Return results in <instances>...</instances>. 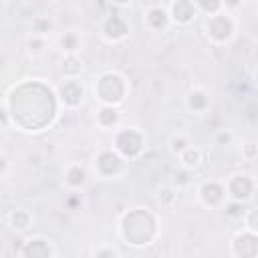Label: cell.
Here are the masks:
<instances>
[{"label": "cell", "instance_id": "8", "mask_svg": "<svg viewBox=\"0 0 258 258\" xmlns=\"http://www.w3.org/2000/svg\"><path fill=\"white\" fill-rule=\"evenodd\" d=\"M58 97L60 101L67 105V107H77L83 103V97H85V89H83V83L77 81V77H69L67 81L60 83L58 87Z\"/></svg>", "mask_w": 258, "mask_h": 258}, {"label": "cell", "instance_id": "28", "mask_svg": "<svg viewBox=\"0 0 258 258\" xmlns=\"http://www.w3.org/2000/svg\"><path fill=\"white\" fill-rule=\"evenodd\" d=\"M244 214H246V212H244L242 202H234V204L228 208V216H232V218H234V216H240V218H242Z\"/></svg>", "mask_w": 258, "mask_h": 258}, {"label": "cell", "instance_id": "3", "mask_svg": "<svg viewBox=\"0 0 258 258\" xmlns=\"http://www.w3.org/2000/svg\"><path fill=\"white\" fill-rule=\"evenodd\" d=\"M143 145H145V137L141 131L133 129V127H127V129H121L115 133L113 137V149L123 155L125 159H133L137 157L141 151H143Z\"/></svg>", "mask_w": 258, "mask_h": 258}, {"label": "cell", "instance_id": "22", "mask_svg": "<svg viewBox=\"0 0 258 258\" xmlns=\"http://www.w3.org/2000/svg\"><path fill=\"white\" fill-rule=\"evenodd\" d=\"M32 28H34L36 36H46L50 32V28H52V22H50L48 16H36L32 20Z\"/></svg>", "mask_w": 258, "mask_h": 258}, {"label": "cell", "instance_id": "27", "mask_svg": "<svg viewBox=\"0 0 258 258\" xmlns=\"http://www.w3.org/2000/svg\"><path fill=\"white\" fill-rule=\"evenodd\" d=\"M242 153H244V157L254 159V157H258V145H254V143H246V145H242Z\"/></svg>", "mask_w": 258, "mask_h": 258}, {"label": "cell", "instance_id": "26", "mask_svg": "<svg viewBox=\"0 0 258 258\" xmlns=\"http://www.w3.org/2000/svg\"><path fill=\"white\" fill-rule=\"evenodd\" d=\"M173 183L177 185V187H181V185H187L189 183V169H181V171H175L173 173Z\"/></svg>", "mask_w": 258, "mask_h": 258}, {"label": "cell", "instance_id": "32", "mask_svg": "<svg viewBox=\"0 0 258 258\" xmlns=\"http://www.w3.org/2000/svg\"><path fill=\"white\" fill-rule=\"evenodd\" d=\"M222 4H224L226 8H230V10H234V8L240 6V0H222Z\"/></svg>", "mask_w": 258, "mask_h": 258}, {"label": "cell", "instance_id": "34", "mask_svg": "<svg viewBox=\"0 0 258 258\" xmlns=\"http://www.w3.org/2000/svg\"><path fill=\"white\" fill-rule=\"evenodd\" d=\"M69 206H77V198H71L69 200Z\"/></svg>", "mask_w": 258, "mask_h": 258}, {"label": "cell", "instance_id": "15", "mask_svg": "<svg viewBox=\"0 0 258 258\" xmlns=\"http://www.w3.org/2000/svg\"><path fill=\"white\" fill-rule=\"evenodd\" d=\"M185 103H187V109H191L194 113H204L210 107V97L204 89H194V91H189Z\"/></svg>", "mask_w": 258, "mask_h": 258}, {"label": "cell", "instance_id": "30", "mask_svg": "<svg viewBox=\"0 0 258 258\" xmlns=\"http://www.w3.org/2000/svg\"><path fill=\"white\" fill-rule=\"evenodd\" d=\"M28 46H30V48L34 46V50H40V48L44 46V36H38V38L34 36V38H32L30 42H28Z\"/></svg>", "mask_w": 258, "mask_h": 258}, {"label": "cell", "instance_id": "5", "mask_svg": "<svg viewBox=\"0 0 258 258\" xmlns=\"http://www.w3.org/2000/svg\"><path fill=\"white\" fill-rule=\"evenodd\" d=\"M254 179L246 173H236L226 183V196L232 198V202H246L254 196Z\"/></svg>", "mask_w": 258, "mask_h": 258}, {"label": "cell", "instance_id": "13", "mask_svg": "<svg viewBox=\"0 0 258 258\" xmlns=\"http://www.w3.org/2000/svg\"><path fill=\"white\" fill-rule=\"evenodd\" d=\"M169 20H171V18H169V12H167L165 8H161V6H151V8L145 12V22H147V26L153 28V30H163Z\"/></svg>", "mask_w": 258, "mask_h": 258}, {"label": "cell", "instance_id": "25", "mask_svg": "<svg viewBox=\"0 0 258 258\" xmlns=\"http://www.w3.org/2000/svg\"><path fill=\"white\" fill-rule=\"evenodd\" d=\"M187 145H189V141H187V137H183V135H177V137H173V139L169 141V149H171V153H175V155H179Z\"/></svg>", "mask_w": 258, "mask_h": 258}, {"label": "cell", "instance_id": "35", "mask_svg": "<svg viewBox=\"0 0 258 258\" xmlns=\"http://www.w3.org/2000/svg\"><path fill=\"white\" fill-rule=\"evenodd\" d=\"M256 79H258V73H256Z\"/></svg>", "mask_w": 258, "mask_h": 258}, {"label": "cell", "instance_id": "21", "mask_svg": "<svg viewBox=\"0 0 258 258\" xmlns=\"http://www.w3.org/2000/svg\"><path fill=\"white\" fill-rule=\"evenodd\" d=\"M196 2V6H198V10H202L204 14H218L220 10H222V0H194Z\"/></svg>", "mask_w": 258, "mask_h": 258}, {"label": "cell", "instance_id": "29", "mask_svg": "<svg viewBox=\"0 0 258 258\" xmlns=\"http://www.w3.org/2000/svg\"><path fill=\"white\" fill-rule=\"evenodd\" d=\"M232 141V133L230 131H220L218 135H216V143L218 145H228Z\"/></svg>", "mask_w": 258, "mask_h": 258}, {"label": "cell", "instance_id": "9", "mask_svg": "<svg viewBox=\"0 0 258 258\" xmlns=\"http://www.w3.org/2000/svg\"><path fill=\"white\" fill-rule=\"evenodd\" d=\"M167 12H169V18H171L173 22L185 26V24H189V22L196 18L198 6H196L194 0H173Z\"/></svg>", "mask_w": 258, "mask_h": 258}, {"label": "cell", "instance_id": "11", "mask_svg": "<svg viewBox=\"0 0 258 258\" xmlns=\"http://www.w3.org/2000/svg\"><path fill=\"white\" fill-rule=\"evenodd\" d=\"M103 36L109 40V42H117V40H123L127 34H129V24L125 22L123 16L119 14H113L109 16L105 22H103Z\"/></svg>", "mask_w": 258, "mask_h": 258}, {"label": "cell", "instance_id": "23", "mask_svg": "<svg viewBox=\"0 0 258 258\" xmlns=\"http://www.w3.org/2000/svg\"><path fill=\"white\" fill-rule=\"evenodd\" d=\"M175 189L173 187H163L159 194H157V202L161 204V206H165V208H171L173 204H175Z\"/></svg>", "mask_w": 258, "mask_h": 258}, {"label": "cell", "instance_id": "1", "mask_svg": "<svg viewBox=\"0 0 258 258\" xmlns=\"http://www.w3.org/2000/svg\"><path fill=\"white\" fill-rule=\"evenodd\" d=\"M121 236L131 246H147L157 236V220L145 208H133L121 218Z\"/></svg>", "mask_w": 258, "mask_h": 258}, {"label": "cell", "instance_id": "18", "mask_svg": "<svg viewBox=\"0 0 258 258\" xmlns=\"http://www.w3.org/2000/svg\"><path fill=\"white\" fill-rule=\"evenodd\" d=\"M60 69H62V75L67 77H79L83 73V60L77 54H67Z\"/></svg>", "mask_w": 258, "mask_h": 258}, {"label": "cell", "instance_id": "6", "mask_svg": "<svg viewBox=\"0 0 258 258\" xmlns=\"http://www.w3.org/2000/svg\"><path fill=\"white\" fill-rule=\"evenodd\" d=\"M123 155H119L115 149H105V151H101L99 155H97V159H95V169H97V173L101 175V177H105V179H109V177H115V175H119L121 173V169H123Z\"/></svg>", "mask_w": 258, "mask_h": 258}, {"label": "cell", "instance_id": "2", "mask_svg": "<svg viewBox=\"0 0 258 258\" xmlns=\"http://www.w3.org/2000/svg\"><path fill=\"white\" fill-rule=\"evenodd\" d=\"M127 95V81L119 73H103L95 83V97L101 105H119Z\"/></svg>", "mask_w": 258, "mask_h": 258}, {"label": "cell", "instance_id": "31", "mask_svg": "<svg viewBox=\"0 0 258 258\" xmlns=\"http://www.w3.org/2000/svg\"><path fill=\"white\" fill-rule=\"evenodd\" d=\"M97 256H119V250L115 248H103V250H97Z\"/></svg>", "mask_w": 258, "mask_h": 258}, {"label": "cell", "instance_id": "7", "mask_svg": "<svg viewBox=\"0 0 258 258\" xmlns=\"http://www.w3.org/2000/svg\"><path fill=\"white\" fill-rule=\"evenodd\" d=\"M232 254L238 258H256L258 256V234L256 232H242L232 242Z\"/></svg>", "mask_w": 258, "mask_h": 258}, {"label": "cell", "instance_id": "10", "mask_svg": "<svg viewBox=\"0 0 258 258\" xmlns=\"http://www.w3.org/2000/svg\"><path fill=\"white\" fill-rule=\"evenodd\" d=\"M198 194H200V200H202V204L204 206H208V208H218L222 202H224V198H226V185H222V183H218V181H204L202 185H200V189H198Z\"/></svg>", "mask_w": 258, "mask_h": 258}, {"label": "cell", "instance_id": "12", "mask_svg": "<svg viewBox=\"0 0 258 258\" xmlns=\"http://www.w3.org/2000/svg\"><path fill=\"white\" fill-rule=\"evenodd\" d=\"M20 254L24 258H50V256H54V248L44 238H30L24 242Z\"/></svg>", "mask_w": 258, "mask_h": 258}, {"label": "cell", "instance_id": "24", "mask_svg": "<svg viewBox=\"0 0 258 258\" xmlns=\"http://www.w3.org/2000/svg\"><path fill=\"white\" fill-rule=\"evenodd\" d=\"M244 224H246V230L258 234V208H252L250 212L244 214Z\"/></svg>", "mask_w": 258, "mask_h": 258}, {"label": "cell", "instance_id": "14", "mask_svg": "<svg viewBox=\"0 0 258 258\" xmlns=\"http://www.w3.org/2000/svg\"><path fill=\"white\" fill-rule=\"evenodd\" d=\"M119 119H121V115H119V111H117L115 105H101V109L97 113L99 127H103V129H115L119 125Z\"/></svg>", "mask_w": 258, "mask_h": 258}, {"label": "cell", "instance_id": "17", "mask_svg": "<svg viewBox=\"0 0 258 258\" xmlns=\"http://www.w3.org/2000/svg\"><path fill=\"white\" fill-rule=\"evenodd\" d=\"M64 181L71 185V187H83L85 181H87V171L81 167V165H71L64 173Z\"/></svg>", "mask_w": 258, "mask_h": 258}, {"label": "cell", "instance_id": "16", "mask_svg": "<svg viewBox=\"0 0 258 258\" xmlns=\"http://www.w3.org/2000/svg\"><path fill=\"white\" fill-rule=\"evenodd\" d=\"M179 161H181V167L185 169H196L202 161V149L200 147H194V145H187L179 155Z\"/></svg>", "mask_w": 258, "mask_h": 258}, {"label": "cell", "instance_id": "19", "mask_svg": "<svg viewBox=\"0 0 258 258\" xmlns=\"http://www.w3.org/2000/svg\"><path fill=\"white\" fill-rule=\"evenodd\" d=\"M60 46H62V50L67 54H77L79 48H81V36L77 32H73V30L71 32H64L60 36Z\"/></svg>", "mask_w": 258, "mask_h": 258}, {"label": "cell", "instance_id": "20", "mask_svg": "<svg viewBox=\"0 0 258 258\" xmlns=\"http://www.w3.org/2000/svg\"><path fill=\"white\" fill-rule=\"evenodd\" d=\"M10 222H12V226H14L16 230H26V228L30 226V222H32V216H30L28 210L18 208V210H14V212L10 214Z\"/></svg>", "mask_w": 258, "mask_h": 258}, {"label": "cell", "instance_id": "33", "mask_svg": "<svg viewBox=\"0 0 258 258\" xmlns=\"http://www.w3.org/2000/svg\"><path fill=\"white\" fill-rule=\"evenodd\" d=\"M111 2H115V4H119V6H125V4H129L131 0H111Z\"/></svg>", "mask_w": 258, "mask_h": 258}, {"label": "cell", "instance_id": "4", "mask_svg": "<svg viewBox=\"0 0 258 258\" xmlns=\"http://www.w3.org/2000/svg\"><path fill=\"white\" fill-rule=\"evenodd\" d=\"M206 32H208V38L214 40L216 44L228 42L234 36V20H232V16L226 14V12L212 14L208 18V22H206Z\"/></svg>", "mask_w": 258, "mask_h": 258}]
</instances>
